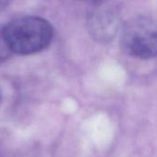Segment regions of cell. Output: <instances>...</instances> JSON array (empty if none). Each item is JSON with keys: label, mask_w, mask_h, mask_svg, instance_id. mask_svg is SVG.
<instances>
[{"label": "cell", "mask_w": 157, "mask_h": 157, "mask_svg": "<svg viewBox=\"0 0 157 157\" xmlns=\"http://www.w3.org/2000/svg\"><path fill=\"white\" fill-rule=\"evenodd\" d=\"M3 35L10 52L26 55L46 49L52 40L53 29L41 17H26L9 22Z\"/></svg>", "instance_id": "obj_1"}, {"label": "cell", "mask_w": 157, "mask_h": 157, "mask_svg": "<svg viewBox=\"0 0 157 157\" xmlns=\"http://www.w3.org/2000/svg\"><path fill=\"white\" fill-rule=\"evenodd\" d=\"M121 43L132 57L146 60L157 56V21L145 16L127 21L121 29Z\"/></svg>", "instance_id": "obj_2"}, {"label": "cell", "mask_w": 157, "mask_h": 157, "mask_svg": "<svg viewBox=\"0 0 157 157\" xmlns=\"http://www.w3.org/2000/svg\"><path fill=\"white\" fill-rule=\"evenodd\" d=\"M93 9L86 18V29L89 35L98 42L107 43L112 40L121 28V17L111 6H100Z\"/></svg>", "instance_id": "obj_3"}, {"label": "cell", "mask_w": 157, "mask_h": 157, "mask_svg": "<svg viewBox=\"0 0 157 157\" xmlns=\"http://www.w3.org/2000/svg\"><path fill=\"white\" fill-rule=\"evenodd\" d=\"M9 52H11L5 40V38L3 35V30H2V31H0V63L7 58V56L9 55Z\"/></svg>", "instance_id": "obj_4"}, {"label": "cell", "mask_w": 157, "mask_h": 157, "mask_svg": "<svg viewBox=\"0 0 157 157\" xmlns=\"http://www.w3.org/2000/svg\"><path fill=\"white\" fill-rule=\"evenodd\" d=\"M83 1H86V2H91V3H94V4H101L104 0H83Z\"/></svg>", "instance_id": "obj_5"}]
</instances>
